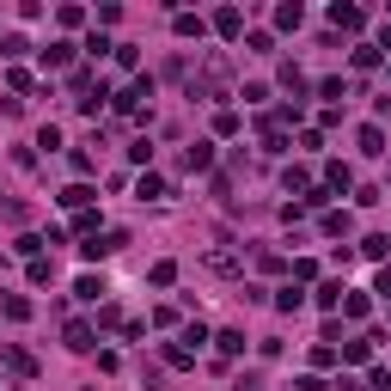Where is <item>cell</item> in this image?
Listing matches in <instances>:
<instances>
[{"mask_svg":"<svg viewBox=\"0 0 391 391\" xmlns=\"http://www.w3.org/2000/svg\"><path fill=\"white\" fill-rule=\"evenodd\" d=\"M178 37H202V18H196V13H178Z\"/></svg>","mask_w":391,"mask_h":391,"instance_id":"5bb4252c","label":"cell"},{"mask_svg":"<svg viewBox=\"0 0 391 391\" xmlns=\"http://www.w3.org/2000/svg\"><path fill=\"white\" fill-rule=\"evenodd\" d=\"M183 166H190V171H208L214 166V147H208V141H196V147L183 153Z\"/></svg>","mask_w":391,"mask_h":391,"instance_id":"7a4b0ae2","label":"cell"},{"mask_svg":"<svg viewBox=\"0 0 391 391\" xmlns=\"http://www.w3.org/2000/svg\"><path fill=\"white\" fill-rule=\"evenodd\" d=\"M214 343H220V355H239V348H245V336H239V331H220Z\"/></svg>","mask_w":391,"mask_h":391,"instance_id":"7c38bea8","label":"cell"},{"mask_svg":"<svg viewBox=\"0 0 391 391\" xmlns=\"http://www.w3.org/2000/svg\"><path fill=\"white\" fill-rule=\"evenodd\" d=\"M373 391H391V367H373Z\"/></svg>","mask_w":391,"mask_h":391,"instance_id":"9a60e30c","label":"cell"},{"mask_svg":"<svg viewBox=\"0 0 391 391\" xmlns=\"http://www.w3.org/2000/svg\"><path fill=\"white\" fill-rule=\"evenodd\" d=\"M6 367H13V373H37V361H31L25 348H6Z\"/></svg>","mask_w":391,"mask_h":391,"instance_id":"9c48e42d","label":"cell"},{"mask_svg":"<svg viewBox=\"0 0 391 391\" xmlns=\"http://www.w3.org/2000/svg\"><path fill=\"white\" fill-rule=\"evenodd\" d=\"M68 55H74V43H49V49H43V61H49V68H61Z\"/></svg>","mask_w":391,"mask_h":391,"instance_id":"4fadbf2b","label":"cell"},{"mask_svg":"<svg viewBox=\"0 0 391 391\" xmlns=\"http://www.w3.org/2000/svg\"><path fill=\"white\" fill-rule=\"evenodd\" d=\"M74 294H80V300H98V294H105V282H98V275H80Z\"/></svg>","mask_w":391,"mask_h":391,"instance_id":"52a82bcc","label":"cell"},{"mask_svg":"<svg viewBox=\"0 0 391 391\" xmlns=\"http://www.w3.org/2000/svg\"><path fill=\"white\" fill-rule=\"evenodd\" d=\"M361 153H385V135H379V122H367V129H361Z\"/></svg>","mask_w":391,"mask_h":391,"instance_id":"8992f818","label":"cell"},{"mask_svg":"<svg viewBox=\"0 0 391 391\" xmlns=\"http://www.w3.org/2000/svg\"><path fill=\"white\" fill-rule=\"evenodd\" d=\"M239 25H245V18H239V13H232V6H226V13H220V18H214V31H220V37H239Z\"/></svg>","mask_w":391,"mask_h":391,"instance_id":"ba28073f","label":"cell"},{"mask_svg":"<svg viewBox=\"0 0 391 391\" xmlns=\"http://www.w3.org/2000/svg\"><path fill=\"white\" fill-rule=\"evenodd\" d=\"M122 245H129V232H98V239H92V245H80V251H86L92 263H98V257H117Z\"/></svg>","mask_w":391,"mask_h":391,"instance_id":"6da1fadb","label":"cell"},{"mask_svg":"<svg viewBox=\"0 0 391 391\" xmlns=\"http://www.w3.org/2000/svg\"><path fill=\"white\" fill-rule=\"evenodd\" d=\"M68 348L86 355V348H92V324H68Z\"/></svg>","mask_w":391,"mask_h":391,"instance_id":"277c9868","label":"cell"},{"mask_svg":"<svg viewBox=\"0 0 391 391\" xmlns=\"http://www.w3.org/2000/svg\"><path fill=\"white\" fill-rule=\"evenodd\" d=\"M300 300H306L300 287H282V294H275V306H282V312H300Z\"/></svg>","mask_w":391,"mask_h":391,"instance_id":"8fae6325","label":"cell"},{"mask_svg":"<svg viewBox=\"0 0 391 391\" xmlns=\"http://www.w3.org/2000/svg\"><path fill=\"white\" fill-rule=\"evenodd\" d=\"M331 18H336L343 31H361V6H343V0H336V6H331Z\"/></svg>","mask_w":391,"mask_h":391,"instance_id":"3957f363","label":"cell"},{"mask_svg":"<svg viewBox=\"0 0 391 391\" xmlns=\"http://www.w3.org/2000/svg\"><path fill=\"white\" fill-rule=\"evenodd\" d=\"M86 202H92L86 183H68V190H61V208H86Z\"/></svg>","mask_w":391,"mask_h":391,"instance_id":"5b68a950","label":"cell"},{"mask_svg":"<svg viewBox=\"0 0 391 391\" xmlns=\"http://www.w3.org/2000/svg\"><path fill=\"white\" fill-rule=\"evenodd\" d=\"M324 183H331V190H348V166H343V159H336V166H324Z\"/></svg>","mask_w":391,"mask_h":391,"instance_id":"30bf717a","label":"cell"}]
</instances>
